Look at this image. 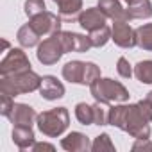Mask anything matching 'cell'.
<instances>
[{
	"instance_id": "44dd1931",
	"label": "cell",
	"mask_w": 152,
	"mask_h": 152,
	"mask_svg": "<svg viewBox=\"0 0 152 152\" xmlns=\"http://www.w3.org/2000/svg\"><path fill=\"white\" fill-rule=\"evenodd\" d=\"M75 116L77 120L84 125H90V124H95V113H93V106H88L86 102H81L75 106Z\"/></svg>"
},
{
	"instance_id": "2e32d148",
	"label": "cell",
	"mask_w": 152,
	"mask_h": 152,
	"mask_svg": "<svg viewBox=\"0 0 152 152\" xmlns=\"http://www.w3.org/2000/svg\"><path fill=\"white\" fill-rule=\"evenodd\" d=\"M152 15V4L148 0H132L127 4V20H138V18H148Z\"/></svg>"
},
{
	"instance_id": "ba28073f",
	"label": "cell",
	"mask_w": 152,
	"mask_h": 152,
	"mask_svg": "<svg viewBox=\"0 0 152 152\" xmlns=\"http://www.w3.org/2000/svg\"><path fill=\"white\" fill-rule=\"evenodd\" d=\"M64 52H88L93 45L90 36H81V34H75V32H57Z\"/></svg>"
},
{
	"instance_id": "d4e9b609",
	"label": "cell",
	"mask_w": 152,
	"mask_h": 152,
	"mask_svg": "<svg viewBox=\"0 0 152 152\" xmlns=\"http://www.w3.org/2000/svg\"><path fill=\"white\" fill-rule=\"evenodd\" d=\"M47 7H45V2L43 0H25V15L29 18H34L38 16L39 13H43Z\"/></svg>"
},
{
	"instance_id": "cb8c5ba5",
	"label": "cell",
	"mask_w": 152,
	"mask_h": 152,
	"mask_svg": "<svg viewBox=\"0 0 152 152\" xmlns=\"http://www.w3.org/2000/svg\"><path fill=\"white\" fill-rule=\"evenodd\" d=\"M93 113H95V124L97 125L109 124V107H106V102H97L93 106Z\"/></svg>"
},
{
	"instance_id": "5bb4252c",
	"label": "cell",
	"mask_w": 152,
	"mask_h": 152,
	"mask_svg": "<svg viewBox=\"0 0 152 152\" xmlns=\"http://www.w3.org/2000/svg\"><path fill=\"white\" fill-rule=\"evenodd\" d=\"M59 6V16L66 22H73L81 16L83 0H54Z\"/></svg>"
},
{
	"instance_id": "4316f807",
	"label": "cell",
	"mask_w": 152,
	"mask_h": 152,
	"mask_svg": "<svg viewBox=\"0 0 152 152\" xmlns=\"http://www.w3.org/2000/svg\"><path fill=\"white\" fill-rule=\"evenodd\" d=\"M116 70H118V73L122 75L124 79H131L132 68H131V64H129V61H127L125 57H120V59H118V66H116Z\"/></svg>"
},
{
	"instance_id": "ac0fdd59",
	"label": "cell",
	"mask_w": 152,
	"mask_h": 152,
	"mask_svg": "<svg viewBox=\"0 0 152 152\" xmlns=\"http://www.w3.org/2000/svg\"><path fill=\"white\" fill-rule=\"evenodd\" d=\"M61 147L66 150H88V148H91L90 140L81 132H70L66 138H63Z\"/></svg>"
},
{
	"instance_id": "4dcf8cb0",
	"label": "cell",
	"mask_w": 152,
	"mask_h": 152,
	"mask_svg": "<svg viewBox=\"0 0 152 152\" xmlns=\"http://www.w3.org/2000/svg\"><path fill=\"white\" fill-rule=\"evenodd\" d=\"M147 99H148V100H150V102H152V91H150V93H148V97H147Z\"/></svg>"
},
{
	"instance_id": "4fadbf2b",
	"label": "cell",
	"mask_w": 152,
	"mask_h": 152,
	"mask_svg": "<svg viewBox=\"0 0 152 152\" xmlns=\"http://www.w3.org/2000/svg\"><path fill=\"white\" fill-rule=\"evenodd\" d=\"M7 118L15 124V125H32V120L36 118V113L31 106L25 104H15L11 113L7 115Z\"/></svg>"
},
{
	"instance_id": "e0dca14e",
	"label": "cell",
	"mask_w": 152,
	"mask_h": 152,
	"mask_svg": "<svg viewBox=\"0 0 152 152\" xmlns=\"http://www.w3.org/2000/svg\"><path fill=\"white\" fill-rule=\"evenodd\" d=\"M13 141L18 145V148L25 150L34 145V132L29 125H15L13 129Z\"/></svg>"
},
{
	"instance_id": "603a6c76",
	"label": "cell",
	"mask_w": 152,
	"mask_h": 152,
	"mask_svg": "<svg viewBox=\"0 0 152 152\" xmlns=\"http://www.w3.org/2000/svg\"><path fill=\"white\" fill-rule=\"evenodd\" d=\"M111 38V29L107 25L97 29V31H91L90 32V39H91V45L93 47H104Z\"/></svg>"
},
{
	"instance_id": "7c38bea8",
	"label": "cell",
	"mask_w": 152,
	"mask_h": 152,
	"mask_svg": "<svg viewBox=\"0 0 152 152\" xmlns=\"http://www.w3.org/2000/svg\"><path fill=\"white\" fill-rule=\"evenodd\" d=\"M39 93L47 100H56V99H61L64 95V86L54 77V75H45V77L41 79Z\"/></svg>"
},
{
	"instance_id": "7a4b0ae2",
	"label": "cell",
	"mask_w": 152,
	"mask_h": 152,
	"mask_svg": "<svg viewBox=\"0 0 152 152\" xmlns=\"http://www.w3.org/2000/svg\"><path fill=\"white\" fill-rule=\"evenodd\" d=\"M39 86H41V77L38 73H34L32 70H23L18 73L6 75L0 81V91L6 93V95H11V97L34 91Z\"/></svg>"
},
{
	"instance_id": "484cf974",
	"label": "cell",
	"mask_w": 152,
	"mask_h": 152,
	"mask_svg": "<svg viewBox=\"0 0 152 152\" xmlns=\"http://www.w3.org/2000/svg\"><path fill=\"white\" fill-rule=\"evenodd\" d=\"M104 148H107V150H115V145L111 143V140H109L107 134H100V136H97L95 143L91 145V150H95V152L104 150Z\"/></svg>"
},
{
	"instance_id": "ffe728a7",
	"label": "cell",
	"mask_w": 152,
	"mask_h": 152,
	"mask_svg": "<svg viewBox=\"0 0 152 152\" xmlns=\"http://www.w3.org/2000/svg\"><path fill=\"white\" fill-rule=\"evenodd\" d=\"M136 45L143 50H152V23L136 29Z\"/></svg>"
},
{
	"instance_id": "83f0119b",
	"label": "cell",
	"mask_w": 152,
	"mask_h": 152,
	"mask_svg": "<svg viewBox=\"0 0 152 152\" xmlns=\"http://www.w3.org/2000/svg\"><path fill=\"white\" fill-rule=\"evenodd\" d=\"M138 107H140L141 115L145 116V120H147V122H152V102H150L148 99L140 100V102H138Z\"/></svg>"
},
{
	"instance_id": "52a82bcc",
	"label": "cell",
	"mask_w": 152,
	"mask_h": 152,
	"mask_svg": "<svg viewBox=\"0 0 152 152\" xmlns=\"http://www.w3.org/2000/svg\"><path fill=\"white\" fill-rule=\"evenodd\" d=\"M31 25L34 27V31L39 36H52L61 31V18H57L56 15L48 11H43L38 16L31 18Z\"/></svg>"
},
{
	"instance_id": "8fae6325",
	"label": "cell",
	"mask_w": 152,
	"mask_h": 152,
	"mask_svg": "<svg viewBox=\"0 0 152 152\" xmlns=\"http://www.w3.org/2000/svg\"><path fill=\"white\" fill-rule=\"evenodd\" d=\"M106 15L99 9V7H91V9H86L84 13H81V16H79V23H81V27L83 29H86V31H97V29H100V27H104L106 25Z\"/></svg>"
},
{
	"instance_id": "30bf717a",
	"label": "cell",
	"mask_w": 152,
	"mask_h": 152,
	"mask_svg": "<svg viewBox=\"0 0 152 152\" xmlns=\"http://www.w3.org/2000/svg\"><path fill=\"white\" fill-rule=\"evenodd\" d=\"M86 72H88V63L70 61L63 66V77L75 84H86Z\"/></svg>"
},
{
	"instance_id": "8992f818",
	"label": "cell",
	"mask_w": 152,
	"mask_h": 152,
	"mask_svg": "<svg viewBox=\"0 0 152 152\" xmlns=\"http://www.w3.org/2000/svg\"><path fill=\"white\" fill-rule=\"evenodd\" d=\"M23 70H31V63L25 56L23 50L20 48H13L2 61L0 64V75L6 77V75H11V73H18V72H23Z\"/></svg>"
},
{
	"instance_id": "5b68a950",
	"label": "cell",
	"mask_w": 152,
	"mask_h": 152,
	"mask_svg": "<svg viewBox=\"0 0 152 152\" xmlns=\"http://www.w3.org/2000/svg\"><path fill=\"white\" fill-rule=\"evenodd\" d=\"M36 54H38L39 63H43V64H54V63H57V61L61 59V56L66 54V52H64V48H63V43H61L57 32H56V34H52L48 39H45V41L38 47V52H36Z\"/></svg>"
},
{
	"instance_id": "f1b7e54d",
	"label": "cell",
	"mask_w": 152,
	"mask_h": 152,
	"mask_svg": "<svg viewBox=\"0 0 152 152\" xmlns=\"http://www.w3.org/2000/svg\"><path fill=\"white\" fill-rule=\"evenodd\" d=\"M13 106H15V102H13V97H11V95H6V93H2V107H0V111H2V115H4V116H7V115L11 113Z\"/></svg>"
},
{
	"instance_id": "3957f363",
	"label": "cell",
	"mask_w": 152,
	"mask_h": 152,
	"mask_svg": "<svg viewBox=\"0 0 152 152\" xmlns=\"http://www.w3.org/2000/svg\"><path fill=\"white\" fill-rule=\"evenodd\" d=\"M91 95L95 97L97 102H124L129 99V91L116 81L113 79H97L93 84H90Z\"/></svg>"
},
{
	"instance_id": "277c9868",
	"label": "cell",
	"mask_w": 152,
	"mask_h": 152,
	"mask_svg": "<svg viewBox=\"0 0 152 152\" xmlns=\"http://www.w3.org/2000/svg\"><path fill=\"white\" fill-rule=\"evenodd\" d=\"M68 111L66 107H56L38 115V127L47 136H59L68 127Z\"/></svg>"
},
{
	"instance_id": "1f68e13d",
	"label": "cell",
	"mask_w": 152,
	"mask_h": 152,
	"mask_svg": "<svg viewBox=\"0 0 152 152\" xmlns=\"http://www.w3.org/2000/svg\"><path fill=\"white\" fill-rule=\"evenodd\" d=\"M125 2H127V4H131V2H132V0H125Z\"/></svg>"
},
{
	"instance_id": "6da1fadb",
	"label": "cell",
	"mask_w": 152,
	"mask_h": 152,
	"mask_svg": "<svg viewBox=\"0 0 152 152\" xmlns=\"http://www.w3.org/2000/svg\"><path fill=\"white\" fill-rule=\"evenodd\" d=\"M109 124L116 125L118 129L129 132L131 136L143 138L148 140L150 134V127L147 125L145 116L141 115L138 104L136 106H118V107H111L109 109Z\"/></svg>"
},
{
	"instance_id": "7402d4cb",
	"label": "cell",
	"mask_w": 152,
	"mask_h": 152,
	"mask_svg": "<svg viewBox=\"0 0 152 152\" xmlns=\"http://www.w3.org/2000/svg\"><path fill=\"white\" fill-rule=\"evenodd\" d=\"M134 75L138 77L140 83H145V84H152V61H141L136 64L134 68Z\"/></svg>"
},
{
	"instance_id": "9c48e42d",
	"label": "cell",
	"mask_w": 152,
	"mask_h": 152,
	"mask_svg": "<svg viewBox=\"0 0 152 152\" xmlns=\"http://www.w3.org/2000/svg\"><path fill=\"white\" fill-rule=\"evenodd\" d=\"M113 39L122 48H131L136 45V31L129 27L125 22H115L113 25Z\"/></svg>"
},
{
	"instance_id": "d6986e66",
	"label": "cell",
	"mask_w": 152,
	"mask_h": 152,
	"mask_svg": "<svg viewBox=\"0 0 152 152\" xmlns=\"http://www.w3.org/2000/svg\"><path fill=\"white\" fill-rule=\"evenodd\" d=\"M38 39H39V34L34 31V27H32L31 23L23 25V27L18 31V41H20L22 47L31 48V47H34V45L38 43Z\"/></svg>"
},
{
	"instance_id": "f546056e",
	"label": "cell",
	"mask_w": 152,
	"mask_h": 152,
	"mask_svg": "<svg viewBox=\"0 0 152 152\" xmlns=\"http://www.w3.org/2000/svg\"><path fill=\"white\" fill-rule=\"evenodd\" d=\"M41 148L54 150V147H52V145H47V143H38V145H32V150H41Z\"/></svg>"
},
{
	"instance_id": "9a60e30c",
	"label": "cell",
	"mask_w": 152,
	"mask_h": 152,
	"mask_svg": "<svg viewBox=\"0 0 152 152\" xmlns=\"http://www.w3.org/2000/svg\"><path fill=\"white\" fill-rule=\"evenodd\" d=\"M99 9L107 18H113L116 22H125L127 20V11H124V7L120 6L118 0H100V2H99Z\"/></svg>"
}]
</instances>
